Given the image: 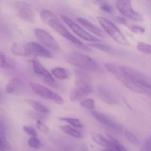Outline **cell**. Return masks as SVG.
Instances as JSON below:
<instances>
[{
  "mask_svg": "<svg viewBox=\"0 0 151 151\" xmlns=\"http://www.w3.org/2000/svg\"><path fill=\"white\" fill-rule=\"evenodd\" d=\"M40 16H41V19H42L43 22H44V23L47 24V25H49L50 27L52 28L56 32L60 34V35H61V36H63V38H65L66 39H67L68 41L72 42V44L76 45V47H79V48L82 49V50H89L88 46H86L83 43H82L80 40H78L76 37L74 36V35L66 29V27L62 24V22L59 20L58 18L52 12H51L49 10H42L41 11V13H40Z\"/></svg>",
  "mask_w": 151,
  "mask_h": 151,
  "instance_id": "cell-1",
  "label": "cell"
},
{
  "mask_svg": "<svg viewBox=\"0 0 151 151\" xmlns=\"http://www.w3.org/2000/svg\"><path fill=\"white\" fill-rule=\"evenodd\" d=\"M106 68L111 74L119 80L127 88L137 94H147L150 90L142 86L139 84L133 81L122 69V66H118L114 63H106Z\"/></svg>",
  "mask_w": 151,
  "mask_h": 151,
  "instance_id": "cell-2",
  "label": "cell"
},
{
  "mask_svg": "<svg viewBox=\"0 0 151 151\" xmlns=\"http://www.w3.org/2000/svg\"><path fill=\"white\" fill-rule=\"evenodd\" d=\"M66 61L69 64L83 69L90 71H97L99 67L97 63L91 58L80 52L69 53L65 58Z\"/></svg>",
  "mask_w": 151,
  "mask_h": 151,
  "instance_id": "cell-3",
  "label": "cell"
},
{
  "mask_svg": "<svg viewBox=\"0 0 151 151\" xmlns=\"http://www.w3.org/2000/svg\"><path fill=\"white\" fill-rule=\"evenodd\" d=\"M97 20L101 25L102 27L105 30V32L111 37L118 44H122V45H128V42L127 38H125V35H123L120 29L113 23L111 22L109 19H106L104 17H101V16H97Z\"/></svg>",
  "mask_w": 151,
  "mask_h": 151,
  "instance_id": "cell-4",
  "label": "cell"
},
{
  "mask_svg": "<svg viewBox=\"0 0 151 151\" xmlns=\"http://www.w3.org/2000/svg\"><path fill=\"white\" fill-rule=\"evenodd\" d=\"M12 6L20 19L29 23L35 22V13L29 4L22 1H13Z\"/></svg>",
  "mask_w": 151,
  "mask_h": 151,
  "instance_id": "cell-5",
  "label": "cell"
},
{
  "mask_svg": "<svg viewBox=\"0 0 151 151\" xmlns=\"http://www.w3.org/2000/svg\"><path fill=\"white\" fill-rule=\"evenodd\" d=\"M29 85H30L32 91L39 97H42L45 100L54 102V103L60 105V106H62L64 103L63 99L58 94L54 92L52 90H50V88H47V87L44 86L41 84L35 83H30Z\"/></svg>",
  "mask_w": 151,
  "mask_h": 151,
  "instance_id": "cell-6",
  "label": "cell"
},
{
  "mask_svg": "<svg viewBox=\"0 0 151 151\" xmlns=\"http://www.w3.org/2000/svg\"><path fill=\"white\" fill-rule=\"evenodd\" d=\"M116 5L117 10L124 17L134 22L143 21L142 16L133 8L131 0H116Z\"/></svg>",
  "mask_w": 151,
  "mask_h": 151,
  "instance_id": "cell-7",
  "label": "cell"
},
{
  "mask_svg": "<svg viewBox=\"0 0 151 151\" xmlns=\"http://www.w3.org/2000/svg\"><path fill=\"white\" fill-rule=\"evenodd\" d=\"M122 69L131 79L142 86L151 90V77L128 66H121Z\"/></svg>",
  "mask_w": 151,
  "mask_h": 151,
  "instance_id": "cell-8",
  "label": "cell"
},
{
  "mask_svg": "<svg viewBox=\"0 0 151 151\" xmlns=\"http://www.w3.org/2000/svg\"><path fill=\"white\" fill-rule=\"evenodd\" d=\"M60 18L63 20V22L81 38L86 40V41H90V42H98L99 41V40L96 37L88 33L86 29L81 27L79 24H78L76 22L72 20L70 18L67 17L66 16H63V15H61Z\"/></svg>",
  "mask_w": 151,
  "mask_h": 151,
  "instance_id": "cell-9",
  "label": "cell"
},
{
  "mask_svg": "<svg viewBox=\"0 0 151 151\" xmlns=\"http://www.w3.org/2000/svg\"><path fill=\"white\" fill-rule=\"evenodd\" d=\"M34 33H35V37L38 40L41 44L44 45L48 48L52 49L55 51H58L60 50V45L57 42L55 39L44 29H41V28H35L34 29Z\"/></svg>",
  "mask_w": 151,
  "mask_h": 151,
  "instance_id": "cell-10",
  "label": "cell"
},
{
  "mask_svg": "<svg viewBox=\"0 0 151 151\" xmlns=\"http://www.w3.org/2000/svg\"><path fill=\"white\" fill-rule=\"evenodd\" d=\"M32 68H33V72L38 76H41L43 78L44 82L51 86H56V81L53 78L52 75L41 64L40 62L36 60H31Z\"/></svg>",
  "mask_w": 151,
  "mask_h": 151,
  "instance_id": "cell-11",
  "label": "cell"
},
{
  "mask_svg": "<svg viewBox=\"0 0 151 151\" xmlns=\"http://www.w3.org/2000/svg\"><path fill=\"white\" fill-rule=\"evenodd\" d=\"M26 49L27 57L30 56H39V57L47 58H52V55L50 52H49L47 49L44 48L41 44H37L35 42L26 43Z\"/></svg>",
  "mask_w": 151,
  "mask_h": 151,
  "instance_id": "cell-12",
  "label": "cell"
},
{
  "mask_svg": "<svg viewBox=\"0 0 151 151\" xmlns=\"http://www.w3.org/2000/svg\"><path fill=\"white\" fill-rule=\"evenodd\" d=\"M91 113L92 116H94V119H97L99 122L103 124L104 125H106L109 128L117 131H121L122 130L121 125L119 123H117L116 121L114 120L112 118H111L110 116H108V115L100 113V112L97 111H95L94 109L91 111Z\"/></svg>",
  "mask_w": 151,
  "mask_h": 151,
  "instance_id": "cell-13",
  "label": "cell"
},
{
  "mask_svg": "<svg viewBox=\"0 0 151 151\" xmlns=\"http://www.w3.org/2000/svg\"><path fill=\"white\" fill-rule=\"evenodd\" d=\"M93 91V88L91 85L83 86H77L72 90L70 93L69 98L73 103L82 101L88 94Z\"/></svg>",
  "mask_w": 151,
  "mask_h": 151,
  "instance_id": "cell-14",
  "label": "cell"
},
{
  "mask_svg": "<svg viewBox=\"0 0 151 151\" xmlns=\"http://www.w3.org/2000/svg\"><path fill=\"white\" fill-rule=\"evenodd\" d=\"M98 97L104 103L109 105H116L118 103V97L113 91L106 87H99L97 90Z\"/></svg>",
  "mask_w": 151,
  "mask_h": 151,
  "instance_id": "cell-15",
  "label": "cell"
},
{
  "mask_svg": "<svg viewBox=\"0 0 151 151\" xmlns=\"http://www.w3.org/2000/svg\"><path fill=\"white\" fill-rule=\"evenodd\" d=\"M77 21L85 29H86L87 30L90 31L91 32H92L93 34H95L97 36L102 37V38H104L105 37V33L103 32V31L101 29L98 27L97 26H96L95 24H94L93 23H91L89 21L86 20L85 19H83V18H78Z\"/></svg>",
  "mask_w": 151,
  "mask_h": 151,
  "instance_id": "cell-16",
  "label": "cell"
},
{
  "mask_svg": "<svg viewBox=\"0 0 151 151\" xmlns=\"http://www.w3.org/2000/svg\"><path fill=\"white\" fill-rule=\"evenodd\" d=\"M91 137L93 141L98 145L105 147V148H113L112 143L110 141V139L109 138H106L102 134L96 132H92L91 134Z\"/></svg>",
  "mask_w": 151,
  "mask_h": 151,
  "instance_id": "cell-17",
  "label": "cell"
},
{
  "mask_svg": "<svg viewBox=\"0 0 151 151\" xmlns=\"http://www.w3.org/2000/svg\"><path fill=\"white\" fill-rule=\"evenodd\" d=\"M22 80L19 79V78H13L9 81L7 84L6 85L5 87V91L7 94H13L22 88Z\"/></svg>",
  "mask_w": 151,
  "mask_h": 151,
  "instance_id": "cell-18",
  "label": "cell"
},
{
  "mask_svg": "<svg viewBox=\"0 0 151 151\" xmlns=\"http://www.w3.org/2000/svg\"><path fill=\"white\" fill-rule=\"evenodd\" d=\"M12 53L15 55L22 56V57H27V53L26 44L22 43H13L10 47Z\"/></svg>",
  "mask_w": 151,
  "mask_h": 151,
  "instance_id": "cell-19",
  "label": "cell"
},
{
  "mask_svg": "<svg viewBox=\"0 0 151 151\" xmlns=\"http://www.w3.org/2000/svg\"><path fill=\"white\" fill-rule=\"evenodd\" d=\"M51 74L53 77L60 81L67 80L70 78V73L69 71L63 67L53 68L51 71Z\"/></svg>",
  "mask_w": 151,
  "mask_h": 151,
  "instance_id": "cell-20",
  "label": "cell"
},
{
  "mask_svg": "<svg viewBox=\"0 0 151 151\" xmlns=\"http://www.w3.org/2000/svg\"><path fill=\"white\" fill-rule=\"evenodd\" d=\"M16 61L0 52V68L13 69L16 68Z\"/></svg>",
  "mask_w": 151,
  "mask_h": 151,
  "instance_id": "cell-21",
  "label": "cell"
},
{
  "mask_svg": "<svg viewBox=\"0 0 151 151\" xmlns=\"http://www.w3.org/2000/svg\"><path fill=\"white\" fill-rule=\"evenodd\" d=\"M60 129L63 133L75 139H81L82 137L81 133L72 125H60Z\"/></svg>",
  "mask_w": 151,
  "mask_h": 151,
  "instance_id": "cell-22",
  "label": "cell"
},
{
  "mask_svg": "<svg viewBox=\"0 0 151 151\" xmlns=\"http://www.w3.org/2000/svg\"><path fill=\"white\" fill-rule=\"evenodd\" d=\"M88 47H92V48L96 49V50H100V51L105 52L113 53V49L107 44L98 41V42H91L88 44Z\"/></svg>",
  "mask_w": 151,
  "mask_h": 151,
  "instance_id": "cell-23",
  "label": "cell"
},
{
  "mask_svg": "<svg viewBox=\"0 0 151 151\" xmlns=\"http://www.w3.org/2000/svg\"><path fill=\"white\" fill-rule=\"evenodd\" d=\"M27 103L28 104H29V106L34 109V110L39 112V113L47 114L50 112L48 108L46 107L45 106H44V105H43L42 103H40V102L35 101V100H27Z\"/></svg>",
  "mask_w": 151,
  "mask_h": 151,
  "instance_id": "cell-24",
  "label": "cell"
},
{
  "mask_svg": "<svg viewBox=\"0 0 151 151\" xmlns=\"http://www.w3.org/2000/svg\"><path fill=\"white\" fill-rule=\"evenodd\" d=\"M75 84H76L77 86L91 85L89 79L83 73H79L77 75L76 78H75Z\"/></svg>",
  "mask_w": 151,
  "mask_h": 151,
  "instance_id": "cell-25",
  "label": "cell"
},
{
  "mask_svg": "<svg viewBox=\"0 0 151 151\" xmlns=\"http://www.w3.org/2000/svg\"><path fill=\"white\" fill-rule=\"evenodd\" d=\"M59 120L63 121V122H67L70 125L73 126L75 128H81L83 127L82 123L81 121L76 118H72V117H60Z\"/></svg>",
  "mask_w": 151,
  "mask_h": 151,
  "instance_id": "cell-26",
  "label": "cell"
},
{
  "mask_svg": "<svg viewBox=\"0 0 151 151\" xmlns=\"http://www.w3.org/2000/svg\"><path fill=\"white\" fill-rule=\"evenodd\" d=\"M139 52L145 55H151V45L145 42H139L137 45Z\"/></svg>",
  "mask_w": 151,
  "mask_h": 151,
  "instance_id": "cell-27",
  "label": "cell"
},
{
  "mask_svg": "<svg viewBox=\"0 0 151 151\" xmlns=\"http://www.w3.org/2000/svg\"><path fill=\"white\" fill-rule=\"evenodd\" d=\"M108 138L110 139V141L111 142L112 146H113V149L116 150V151H128L126 148L118 141L117 139H116L115 138H114L113 137L110 135H108Z\"/></svg>",
  "mask_w": 151,
  "mask_h": 151,
  "instance_id": "cell-28",
  "label": "cell"
},
{
  "mask_svg": "<svg viewBox=\"0 0 151 151\" xmlns=\"http://www.w3.org/2000/svg\"><path fill=\"white\" fill-rule=\"evenodd\" d=\"M81 106L88 110H94L95 109V102L91 98H86L81 101Z\"/></svg>",
  "mask_w": 151,
  "mask_h": 151,
  "instance_id": "cell-29",
  "label": "cell"
},
{
  "mask_svg": "<svg viewBox=\"0 0 151 151\" xmlns=\"http://www.w3.org/2000/svg\"><path fill=\"white\" fill-rule=\"evenodd\" d=\"M27 144L31 148L33 149H39L41 146V142L37 137H30L28 140Z\"/></svg>",
  "mask_w": 151,
  "mask_h": 151,
  "instance_id": "cell-30",
  "label": "cell"
},
{
  "mask_svg": "<svg viewBox=\"0 0 151 151\" xmlns=\"http://www.w3.org/2000/svg\"><path fill=\"white\" fill-rule=\"evenodd\" d=\"M0 142L2 144V145L5 147L6 150H9L11 147L10 142H8V140L7 139V137H6L5 134H4V131L1 129H0Z\"/></svg>",
  "mask_w": 151,
  "mask_h": 151,
  "instance_id": "cell-31",
  "label": "cell"
},
{
  "mask_svg": "<svg viewBox=\"0 0 151 151\" xmlns=\"http://www.w3.org/2000/svg\"><path fill=\"white\" fill-rule=\"evenodd\" d=\"M125 138L127 139L128 142L134 145H138L139 144V139L137 137L133 134L132 132L129 131H125Z\"/></svg>",
  "mask_w": 151,
  "mask_h": 151,
  "instance_id": "cell-32",
  "label": "cell"
},
{
  "mask_svg": "<svg viewBox=\"0 0 151 151\" xmlns=\"http://www.w3.org/2000/svg\"><path fill=\"white\" fill-rule=\"evenodd\" d=\"M22 129H23L24 132L25 134H27V135H29V137H37V136H38L36 130H35L34 128H32V127L24 125V126L22 127Z\"/></svg>",
  "mask_w": 151,
  "mask_h": 151,
  "instance_id": "cell-33",
  "label": "cell"
},
{
  "mask_svg": "<svg viewBox=\"0 0 151 151\" xmlns=\"http://www.w3.org/2000/svg\"><path fill=\"white\" fill-rule=\"evenodd\" d=\"M35 126H36V128L39 131H41L43 134H48L50 130H49V128L44 123V122H41V120H38L36 122V124H35Z\"/></svg>",
  "mask_w": 151,
  "mask_h": 151,
  "instance_id": "cell-34",
  "label": "cell"
},
{
  "mask_svg": "<svg viewBox=\"0 0 151 151\" xmlns=\"http://www.w3.org/2000/svg\"><path fill=\"white\" fill-rule=\"evenodd\" d=\"M128 28L131 32L136 34H144L145 32V29L138 25H128Z\"/></svg>",
  "mask_w": 151,
  "mask_h": 151,
  "instance_id": "cell-35",
  "label": "cell"
},
{
  "mask_svg": "<svg viewBox=\"0 0 151 151\" xmlns=\"http://www.w3.org/2000/svg\"><path fill=\"white\" fill-rule=\"evenodd\" d=\"M100 8L102 10L106 13H111L113 11V8L112 6L109 4V2L104 3V4H100Z\"/></svg>",
  "mask_w": 151,
  "mask_h": 151,
  "instance_id": "cell-36",
  "label": "cell"
},
{
  "mask_svg": "<svg viewBox=\"0 0 151 151\" xmlns=\"http://www.w3.org/2000/svg\"><path fill=\"white\" fill-rule=\"evenodd\" d=\"M114 20L116 21V22L121 24H127V21L126 19H125V17H124V16H117V17H115L114 18Z\"/></svg>",
  "mask_w": 151,
  "mask_h": 151,
  "instance_id": "cell-37",
  "label": "cell"
},
{
  "mask_svg": "<svg viewBox=\"0 0 151 151\" xmlns=\"http://www.w3.org/2000/svg\"><path fill=\"white\" fill-rule=\"evenodd\" d=\"M142 151H151V139L147 140L144 145Z\"/></svg>",
  "mask_w": 151,
  "mask_h": 151,
  "instance_id": "cell-38",
  "label": "cell"
},
{
  "mask_svg": "<svg viewBox=\"0 0 151 151\" xmlns=\"http://www.w3.org/2000/svg\"><path fill=\"white\" fill-rule=\"evenodd\" d=\"M96 1H98L100 4H104V3L109 2V0H96Z\"/></svg>",
  "mask_w": 151,
  "mask_h": 151,
  "instance_id": "cell-39",
  "label": "cell"
},
{
  "mask_svg": "<svg viewBox=\"0 0 151 151\" xmlns=\"http://www.w3.org/2000/svg\"><path fill=\"white\" fill-rule=\"evenodd\" d=\"M0 151H6L5 147L2 145V144L1 142H0Z\"/></svg>",
  "mask_w": 151,
  "mask_h": 151,
  "instance_id": "cell-40",
  "label": "cell"
},
{
  "mask_svg": "<svg viewBox=\"0 0 151 151\" xmlns=\"http://www.w3.org/2000/svg\"><path fill=\"white\" fill-rule=\"evenodd\" d=\"M102 151H116V150H114V149H113V148H106Z\"/></svg>",
  "mask_w": 151,
  "mask_h": 151,
  "instance_id": "cell-41",
  "label": "cell"
},
{
  "mask_svg": "<svg viewBox=\"0 0 151 151\" xmlns=\"http://www.w3.org/2000/svg\"><path fill=\"white\" fill-rule=\"evenodd\" d=\"M0 100H1V94H0Z\"/></svg>",
  "mask_w": 151,
  "mask_h": 151,
  "instance_id": "cell-42",
  "label": "cell"
},
{
  "mask_svg": "<svg viewBox=\"0 0 151 151\" xmlns=\"http://www.w3.org/2000/svg\"><path fill=\"white\" fill-rule=\"evenodd\" d=\"M150 139H151V137H150Z\"/></svg>",
  "mask_w": 151,
  "mask_h": 151,
  "instance_id": "cell-43",
  "label": "cell"
}]
</instances>
